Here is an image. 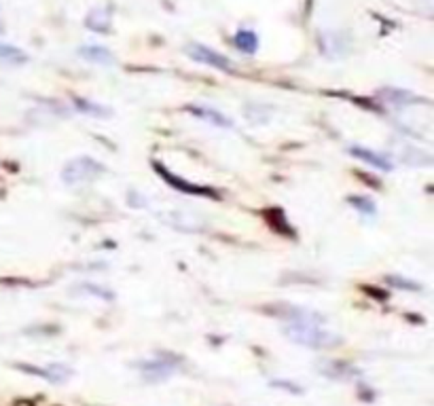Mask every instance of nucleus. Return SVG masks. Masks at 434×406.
Listing matches in <instances>:
<instances>
[{
  "label": "nucleus",
  "mask_w": 434,
  "mask_h": 406,
  "mask_svg": "<svg viewBox=\"0 0 434 406\" xmlns=\"http://www.w3.org/2000/svg\"><path fill=\"white\" fill-rule=\"evenodd\" d=\"M189 110L197 117V119H203L212 125H218V127H233V121L229 117H225L223 112L218 110H212L208 106H189Z\"/></svg>",
  "instance_id": "0eeeda50"
},
{
  "label": "nucleus",
  "mask_w": 434,
  "mask_h": 406,
  "mask_svg": "<svg viewBox=\"0 0 434 406\" xmlns=\"http://www.w3.org/2000/svg\"><path fill=\"white\" fill-rule=\"evenodd\" d=\"M349 153H351L356 159L369 163V165H373V167H377V169H383V171H390V169H392V161H390V157H388V155H383V153H375V151L364 149V146H351V149H349Z\"/></svg>",
  "instance_id": "39448f33"
},
{
  "label": "nucleus",
  "mask_w": 434,
  "mask_h": 406,
  "mask_svg": "<svg viewBox=\"0 0 434 406\" xmlns=\"http://www.w3.org/2000/svg\"><path fill=\"white\" fill-rule=\"evenodd\" d=\"M104 165L97 163L91 157H79V159H73L64 167L62 171V180L68 184V186H83L89 184L93 180H97L102 173H104Z\"/></svg>",
  "instance_id": "f03ea898"
},
{
  "label": "nucleus",
  "mask_w": 434,
  "mask_h": 406,
  "mask_svg": "<svg viewBox=\"0 0 434 406\" xmlns=\"http://www.w3.org/2000/svg\"><path fill=\"white\" fill-rule=\"evenodd\" d=\"M153 167H155V171H157L172 188L180 191V193H186V195H201V197H216V191H212V188H208V186H199V184L186 182L184 178H178L176 173H172V171H170L166 165H162V163H153Z\"/></svg>",
  "instance_id": "20e7f679"
},
{
  "label": "nucleus",
  "mask_w": 434,
  "mask_h": 406,
  "mask_svg": "<svg viewBox=\"0 0 434 406\" xmlns=\"http://www.w3.org/2000/svg\"><path fill=\"white\" fill-rule=\"evenodd\" d=\"M77 108L79 110H85V112H93V114H106L108 110L97 106V104H87V100H77Z\"/></svg>",
  "instance_id": "f8f14e48"
},
{
  "label": "nucleus",
  "mask_w": 434,
  "mask_h": 406,
  "mask_svg": "<svg viewBox=\"0 0 434 406\" xmlns=\"http://www.w3.org/2000/svg\"><path fill=\"white\" fill-rule=\"evenodd\" d=\"M87 26L95 32H108L110 30V17L106 9H95L87 17Z\"/></svg>",
  "instance_id": "9d476101"
},
{
  "label": "nucleus",
  "mask_w": 434,
  "mask_h": 406,
  "mask_svg": "<svg viewBox=\"0 0 434 406\" xmlns=\"http://www.w3.org/2000/svg\"><path fill=\"white\" fill-rule=\"evenodd\" d=\"M284 332L292 343L309 349H331L342 343V338L327 328V320L309 309H290Z\"/></svg>",
  "instance_id": "f257e3e1"
},
{
  "label": "nucleus",
  "mask_w": 434,
  "mask_h": 406,
  "mask_svg": "<svg viewBox=\"0 0 434 406\" xmlns=\"http://www.w3.org/2000/svg\"><path fill=\"white\" fill-rule=\"evenodd\" d=\"M79 55H81L83 60H87V62L100 64V66H110V64H115L112 53H110L106 47H100V45H85V47H81V49H79Z\"/></svg>",
  "instance_id": "423d86ee"
},
{
  "label": "nucleus",
  "mask_w": 434,
  "mask_h": 406,
  "mask_svg": "<svg viewBox=\"0 0 434 406\" xmlns=\"http://www.w3.org/2000/svg\"><path fill=\"white\" fill-rule=\"evenodd\" d=\"M233 45L242 51V53H255L257 47H259V38L255 32L250 30H240L235 36H233Z\"/></svg>",
  "instance_id": "1a4fd4ad"
},
{
  "label": "nucleus",
  "mask_w": 434,
  "mask_h": 406,
  "mask_svg": "<svg viewBox=\"0 0 434 406\" xmlns=\"http://www.w3.org/2000/svg\"><path fill=\"white\" fill-rule=\"evenodd\" d=\"M26 62H28V55H26L19 47L0 43V64H6V66H21V64H26Z\"/></svg>",
  "instance_id": "6e6552de"
},
{
  "label": "nucleus",
  "mask_w": 434,
  "mask_h": 406,
  "mask_svg": "<svg viewBox=\"0 0 434 406\" xmlns=\"http://www.w3.org/2000/svg\"><path fill=\"white\" fill-rule=\"evenodd\" d=\"M349 203H351L356 210L364 212V214H375V205H373V201L366 199V197H358V195H354V197H349Z\"/></svg>",
  "instance_id": "9b49d317"
},
{
  "label": "nucleus",
  "mask_w": 434,
  "mask_h": 406,
  "mask_svg": "<svg viewBox=\"0 0 434 406\" xmlns=\"http://www.w3.org/2000/svg\"><path fill=\"white\" fill-rule=\"evenodd\" d=\"M186 55L191 60H195L197 64H206L210 68H216V70H223V73H229L233 68V64L229 62V58L221 55L218 51L206 47V45H199V43H193L186 47Z\"/></svg>",
  "instance_id": "7ed1b4c3"
}]
</instances>
